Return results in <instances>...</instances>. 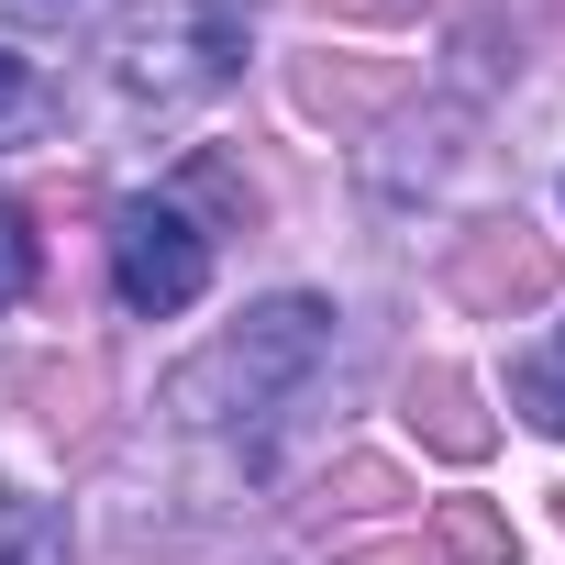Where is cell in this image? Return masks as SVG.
I'll use <instances>...</instances> for the list:
<instances>
[{
    "label": "cell",
    "mask_w": 565,
    "mask_h": 565,
    "mask_svg": "<svg viewBox=\"0 0 565 565\" xmlns=\"http://www.w3.org/2000/svg\"><path fill=\"white\" fill-rule=\"evenodd\" d=\"M12 300H34V222L0 200V311H12Z\"/></svg>",
    "instance_id": "obj_12"
},
{
    "label": "cell",
    "mask_w": 565,
    "mask_h": 565,
    "mask_svg": "<svg viewBox=\"0 0 565 565\" xmlns=\"http://www.w3.org/2000/svg\"><path fill=\"white\" fill-rule=\"evenodd\" d=\"M322 355H333V311H322L311 289H289V300L244 311L222 344H200V355L167 377V411L200 422V433H222V422H277V411L322 377Z\"/></svg>",
    "instance_id": "obj_1"
},
{
    "label": "cell",
    "mask_w": 565,
    "mask_h": 565,
    "mask_svg": "<svg viewBox=\"0 0 565 565\" xmlns=\"http://www.w3.org/2000/svg\"><path fill=\"white\" fill-rule=\"evenodd\" d=\"M399 89H411L399 56H300V111H322V122H366Z\"/></svg>",
    "instance_id": "obj_6"
},
{
    "label": "cell",
    "mask_w": 565,
    "mask_h": 565,
    "mask_svg": "<svg viewBox=\"0 0 565 565\" xmlns=\"http://www.w3.org/2000/svg\"><path fill=\"white\" fill-rule=\"evenodd\" d=\"M554 244L510 211V222H477V233H455V255H444V289L466 300V311H488V322H510V311H532V300H554Z\"/></svg>",
    "instance_id": "obj_4"
},
{
    "label": "cell",
    "mask_w": 565,
    "mask_h": 565,
    "mask_svg": "<svg viewBox=\"0 0 565 565\" xmlns=\"http://www.w3.org/2000/svg\"><path fill=\"white\" fill-rule=\"evenodd\" d=\"M111 289L145 322H178L211 289V233L189 222V200H122L111 211Z\"/></svg>",
    "instance_id": "obj_2"
},
{
    "label": "cell",
    "mask_w": 565,
    "mask_h": 565,
    "mask_svg": "<svg viewBox=\"0 0 565 565\" xmlns=\"http://www.w3.org/2000/svg\"><path fill=\"white\" fill-rule=\"evenodd\" d=\"M433 554H444V565H510V521H499L488 499H444V510H433Z\"/></svg>",
    "instance_id": "obj_7"
},
{
    "label": "cell",
    "mask_w": 565,
    "mask_h": 565,
    "mask_svg": "<svg viewBox=\"0 0 565 565\" xmlns=\"http://www.w3.org/2000/svg\"><path fill=\"white\" fill-rule=\"evenodd\" d=\"M399 422H411L433 455H455V466L488 455V411H477V388H466L455 366H411V377H399Z\"/></svg>",
    "instance_id": "obj_5"
},
{
    "label": "cell",
    "mask_w": 565,
    "mask_h": 565,
    "mask_svg": "<svg viewBox=\"0 0 565 565\" xmlns=\"http://www.w3.org/2000/svg\"><path fill=\"white\" fill-rule=\"evenodd\" d=\"M510 411H521L532 433H554V444H565V333H554V344H532V355L510 366Z\"/></svg>",
    "instance_id": "obj_8"
},
{
    "label": "cell",
    "mask_w": 565,
    "mask_h": 565,
    "mask_svg": "<svg viewBox=\"0 0 565 565\" xmlns=\"http://www.w3.org/2000/svg\"><path fill=\"white\" fill-rule=\"evenodd\" d=\"M322 499H333V510H388V499H399V466H377V455H344V466L322 477Z\"/></svg>",
    "instance_id": "obj_9"
},
{
    "label": "cell",
    "mask_w": 565,
    "mask_h": 565,
    "mask_svg": "<svg viewBox=\"0 0 565 565\" xmlns=\"http://www.w3.org/2000/svg\"><path fill=\"white\" fill-rule=\"evenodd\" d=\"M12 122H23V67L0 56V134H12Z\"/></svg>",
    "instance_id": "obj_14"
},
{
    "label": "cell",
    "mask_w": 565,
    "mask_h": 565,
    "mask_svg": "<svg viewBox=\"0 0 565 565\" xmlns=\"http://www.w3.org/2000/svg\"><path fill=\"white\" fill-rule=\"evenodd\" d=\"M344 565H444V554H433V543H355Z\"/></svg>",
    "instance_id": "obj_13"
},
{
    "label": "cell",
    "mask_w": 565,
    "mask_h": 565,
    "mask_svg": "<svg viewBox=\"0 0 565 565\" xmlns=\"http://www.w3.org/2000/svg\"><path fill=\"white\" fill-rule=\"evenodd\" d=\"M189 200H211V211H233V222H255V178H244L233 156H189Z\"/></svg>",
    "instance_id": "obj_10"
},
{
    "label": "cell",
    "mask_w": 565,
    "mask_h": 565,
    "mask_svg": "<svg viewBox=\"0 0 565 565\" xmlns=\"http://www.w3.org/2000/svg\"><path fill=\"white\" fill-rule=\"evenodd\" d=\"M34 388H45V422L78 444V433H89V399H100V377H89V366H45Z\"/></svg>",
    "instance_id": "obj_11"
},
{
    "label": "cell",
    "mask_w": 565,
    "mask_h": 565,
    "mask_svg": "<svg viewBox=\"0 0 565 565\" xmlns=\"http://www.w3.org/2000/svg\"><path fill=\"white\" fill-rule=\"evenodd\" d=\"M233 56H244V23L222 12V0H167L156 23L122 34V78L145 100H200V89L233 78Z\"/></svg>",
    "instance_id": "obj_3"
}]
</instances>
